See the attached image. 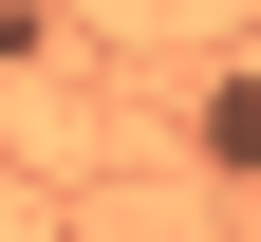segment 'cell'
I'll list each match as a JSON object with an SVG mask.
<instances>
[{"label": "cell", "mask_w": 261, "mask_h": 242, "mask_svg": "<svg viewBox=\"0 0 261 242\" xmlns=\"http://www.w3.org/2000/svg\"><path fill=\"white\" fill-rule=\"evenodd\" d=\"M205 168H261V75H224V93H205Z\"/></svg>", "instance_id": "obj_1"}]
</instances>
